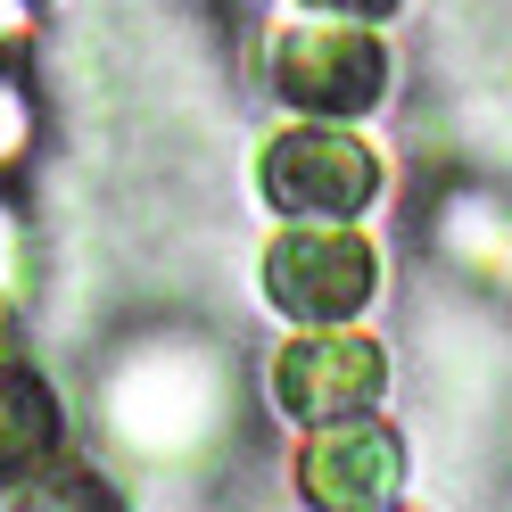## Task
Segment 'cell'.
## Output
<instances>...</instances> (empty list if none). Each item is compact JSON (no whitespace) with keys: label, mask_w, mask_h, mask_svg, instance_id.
I'll return each mask as SVG.
<instances>
[{"label":"cell","mask_w":512,"mask_h":512,"mask_svg":"<svg viewBox=\"0 0 512 512\" xmlns=\"http://www.w3.org/2000/svg\"><path fill=\"white\" fill-rule=\"evenodd\" d=\"M273 100L306 116H364L389 100V42L356 17H306L290 34H273Z\"/></svg>","instance_id":"cell-1"},{"label":"cell","mask_w":512,"mask_h":512,"mask_svg":"<svg viewBox=\"0 0 512 512\" xmlns=\"http://www.w3.org/2000/svg\"><path fill=\"white\" fill-rule=\"evenodd\" d=\"M256 190L281 215H356L380 199V157L356 133H339L331 116H314L256 149Z\"/></svg>","instance_id":"cell-2"},{"label":"cell","mask_w":512,"mask_h":512,"mask_svg":"<svg viewBox=\"0 0 512 512\" xmlns=\"http://www.w3.org/2000/svg\"><path fill=\"white\" fill-rule=\"evenodd\" d=\"M380 290V256L356 232H281L265 248V298L290 323H356Z\"/></svg>","instance_id":"cell-3"},{"label":"cell","mask_w":512,"mask_h":512,"mask_svg":"<svg viewBox=\"0 0 512 512\" xmlns=\"http://www.w3.org/2000/svg\"><path fill=\"white\" fill-rule=\"evenodd\" d=\"M380 389H389V356H380L372 339L339 331V323L306 331V339H290L273 356V405L290 413V422H314V430L364 413Z\"/></svg>","instance_id":"cell-4"},{"label":"cell","mask_w":512,"mask_h":512,"mask_svg":"<svg viewBox=\"0 0 512 512\" xmlns=\"http://www.w3.org/2000/svg\"><path fill=\"white\" fill-rule=\"evenodd\" d=\"M397 479H405V446L380 422H323V438H306L298 455V488L323 512H380L397 496Z\"/></svg>","instance_id":"cell-5"},{"label":"cell","mask_w":512,"mask_h":512,"mask_svg":"<svg viewBox=\"0 0 512 512\" xmlns=\"http://www.w3.org/2000/svg\"><path fill=\"white\" fill-rule=\"evenodd\" d=\"M58 455V397L34 372L0 364V488H25Z\"/></svg>","instance_id":"cell-6"},{"label":"cell","mask_w":512,"mask_h":512,"mask_svg":"<svg viewBox=\"0 0 512 512\" xmlns=\"http://www.w3.org/2000/svg\"><path fill=\"white\" fill-rule=\"evenodd\" d=\"M17 512H124V504H116L91 471H50L42 488H25V496H17Z\"/></svg>","instance_id":"cell-7"},{"label":"cell","mask_w":512,"mask_h":512,"mask_svg":"<svg viewBox=\"0 0 512 512\" xmlns=\"http://www.w3.org/2000/svg\"><path fill=\"white\" fill-rule=\"evenodd\" d=\"M306 17H356V25H372V17H397V0H298Z\"/></svg>","instance_id":"cell-8"},{"label":"cell","mask_w":512,"mask_h":512,"mask_svg":"<svg viewBox=\"0 0 512 512\" xmlns=\"http://www.w3.org/2000/svg\"><path fill=\"white\" fill-rule=\"evenodd\" d=\"M17 149H25V100L0 83V157H17Z\"/></svg>","instance_id":"cell-9"}]
</instances>
